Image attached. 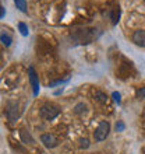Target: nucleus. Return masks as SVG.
Returning a JSON list of instances; mask_svg holds the SVG:
<instances>
[{
    "mask_svg": "<svg viewBox=\"0 0 145 154\" xmlns=\"http://www.w3.org/2000/svg\"><path fill=\"white\" fill-rule=\"evenodd\" d=\"M59 114H60V108L50 102H46L39 108V115L45 121H53Z\"/></svg>",
    "mask_w": 145,
    "mask_h": 154,
    "instance_id": "obj_1",
    "label": "nucleus"
},
{
    "mask_svg": "<svg viewBox=\"0 0 145 154\" xmlns=\"http://www.w3.org/2000/svg\"><path fill=\"white\" fill-rule=\"evenodd\" d=\"M109 132H110V123L108 121H102L98 128L93 132V139L95 142H103L106 137L109 136Z\"/></svg>",
    "mask_w": 145,
    "mask_h": 154,
    "instance_id": "obj_2",
    "label": "nucleus"
},
{
    "mask_svg": "<svg viewBox=\"0 0 145 154\" xmlns=\"http://www.w3.org/2000/svg\"><path fill=\"white\" fill-rule=\"evenodd\" d=\"M20 115V109H18V102L17 101H7L6 104V116L11 123L17 121V118Z\"/></svg>",
    "mask_w": 145,
    "mask_h": 154,
    "instance_id": "obj_3",
    "label": "nucleus"
},
{
    "mask_svg": "<svg viewBox=\"0 0 145 154\" xmlns=\"http://www.w3.org/2000/svg\"><path fill=\"white\" fill-rule=\"evenodd\" d=\"M28 74H29V83H31V87H32V93L36 97V95L39 94V79H38V76H36L35 69H34L32 66H29Z\"/></svg>",
    "mask_w": 145,
    "mask_h": 154,
    "instance_id": "obj_4",
    "label": "nucleus"
},
{
    "mask_svg": "<svg viewBox=\"0 0 145 154\" xmlns=\"http://www.w3.org/2000/svg\"><path fill=\"white\" fill-rule=\"evenodd\" d=\"M40 142L43 143V146L46 147V149H55V147L59 144L57 139L50 133H43L42 134V136H40Z\"/></svg>",
    "mask_w": 145,
    "mask_h": 154,
    "instance_id": "obj_5",
    "label": "nucleus"
},
{
    "mask_svg": "<svg viewBox=\"0 0 145 154\" xmlns=\"http://www.w3.org/2000/svg\"><path fill=\"white\" fill-rule=\"evenodd\" d=\"M131 39H133V42L137 45V46L144 48L145 46V29H137V31H134Z\"/></svg>",
    "mask_w": 145,
    "mask_h": 154,
    "instance_id": "obj_6",
    "label": "nucleus"
},
{
    "mask_svg": "<svg viewBox=\"0 0 145 154\" xmlns=\"http://www.w3.org/2000/svg\"><path fill=\"white\" fill-rule=\"evenodd\" d=\"M20 137L24 144H35V139L32 137V134L29 133L28 130H20Z\"/></svg>",
    "mask_w": 145,
    "mask_h": 154,
    "instance_id": "obj_7",
    "label": "nucleus"
},
{
    "mask_svg": "<svg viewBox=\"0 0 145 154\" xmlns=\"http://www.w3.org/2000/svg\"><path fill=\"white\" fill-rule=\"evenodd\" d=\"M93 98H95V101L99 102L101 105H105L106 102H108V95H106L103 91H95V93H93Z\"/></svg>",
    "mask_w": 145,
    "mask_h": 154,
    "instance_id": "obj_8",
    "label": "nucleus"
},
{
    "mask_svg": "<svg viewBox=\"0 0 145 154\" xmlns=\"http://www.w3.org/2000/svg\"><path fill=\"white\" fill-rule=\"evenodd\" d=\"M88 112V106L84 102H78L75 106H74V114L77 115H85Z\"/></svg>",
    "mask_w": 145,
    "mask_h": 154,
    "instance_id": "obj_9",
    "label": "nucleus"
},
{
    "mask_svg": "<svg viewBox=\"0 0 145 154\" xmlns=\"http://www.w3.org/2000/svg\"><path fill=\"white\" fill-rule=\"evenodd\" d=\"M0 39H1V44H3L6 48H8V46L11 45V42H13V38L10 37L8 34L4 32V31L1 32V35H0Z\"/></svg>",
    "mask_w": 145,
    "mask_h": 154,
    "instance_id": "obj_10",
    "label": "nucleus"
},
{
    "mask_svg": "<svg viewBox=\"0 0 145 154\" xmlns=\"http://www.w3.org/2000/svg\"><path fill=\"white\" fill-rule=\"evenodd\" d=\"M14 4H16L17 8L21 13H28V10H27V2L25 0H14Z\"/></svg>",
    "mask_w": 145,
    "mask_h": 154,
    "instance_id": "obj_11",
    "label": "nucleus"
},
{
    "mask_svg": "<svg viewBox=\"0 0 145 154\" xmlns=\"http://www.w3.org/2000/svg\"><path fill=\"white\" fill-rule=\"evenodd\" d=\"M18 31L21 32V35H22V37H28L29 31H28V27H27V24H25V23H18Z\"/></svg>",
    "mask_w": 145,
    "mask_h": 154,
    "instance_id": "obj_12",
    "label": "nucleus"
},
{
    "mask_svg": "<svg viewBox=\"0 0 145 154\" xmlns=\"http://www.w3.org/2000/svg\"><path fill=\"white\" fill-rule=\"evenodd\" d=\"M124 129H126L124 122H123V121H117V123H116V132H124Z\"/></svg>",
    "mask_w": 145,
    "mask_h": 154,
    "instance_id": "obj_13",
    "label": "nucleus"
},
{
    "mask_svg": "<svg viewBox=\"0 0 145 154\" xmlns=\"http://www.w3.org/2000/svg\"><path fill=\"white\" fill-rule=\"evenodd\" d=\"M80 147L81 149H88L89 147V140L88 139H81L80 140Z\"/></svg>",
    "mask_w": 145,
    "mask_h": 154,
    "instance_id": "obj_14",
    "label": "nucleus"
},
{
    "mask_svg": "<svg viewBox=\"0 0 145 154\" xmlns=\"http://www.w3.org/2000/svg\"><path fill=\"white\" fill-rule=\"evenodd\" d=\"M112 97H113V100H114V102H117V104H120V102H121V95H120V93L114 91V93L112 94Z\"/></svg>",
    "mask_w": 145,
    "mask_h": 154,
    "instance_id": "obj_15",
    "label": "nucleus"
},
{
    "mask_svg": "<svg viewBox=\"0 0 145 154\" xmlns=\"http://www.w3.org/2000/svg\"><path fill=\"white\" fill-rule=\"evenodd\" d=\"M137 95H138V98H145V87H142V88L138 90Z\"/></svg>",
    "mask_w": 145,
    "mask_h": 154,
    "instance_id": "obj_16",
    "label": "nucleus"
},
{
    "mask_svg": "<svg viewBox=\"0 0 145 154\" xmlns=\"http://www.w3.org/2000/svg\"><path fill=\"white\" fill-rule=\"evenodd\" d=\"M4 16H6V10H4V7L1 6V7H0V17L4 18Z\"/></svg>",
    "mask_w": 145,
    "mask_h": 154,
    "instance_id": "obj_17",
    "label": "nucleus"
}]
</instances>
